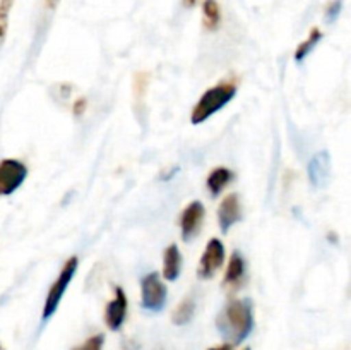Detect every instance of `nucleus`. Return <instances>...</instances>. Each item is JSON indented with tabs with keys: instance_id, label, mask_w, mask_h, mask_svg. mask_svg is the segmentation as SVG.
<instances>
[{
	"instance_id": "f8f14e48",
	"label": "nucleus",
	"mask_w": 351,
	"mask_h": 350,
	"mask_svg": "<svg viewBox=\"0 0 351 350\" xmlns=\"http://www.w3.org/2000/svg\"><path fill=\"white\" fill-rule=\"evenodd\" d=\"M245 277V261H243V256L235 250V253L230 256L228 268L225 271V278H223V283L226 287H239L240 281Z\"/></svg>"
},
{
	"instance_id": "5701e85b",
	"label": "nucleus",
	"mask_w": 351,
	"mask_h": 350,
	"mask_svg": "<svg viewBox=\"0 0 351 350\" xmlns=\"http://www.w3.org/2000/svg\"><path fill=\"white\" fill-rule=\"evenodd\" d=\"M209 350H233L232 345H228V343H225V345H219V347H213V349Z\"/></svg>"
},
{
	"instance_id": "a878e982",
	"label": "nucleus",
	"mask_w": 351,
	"mask_h": 350,
	"mask_svg": "<svg viewBox=\"0 0 351 350\" xmlns=\"http://www.w3.org/2000/svg\"><path fill=\"white\" fill-rule=\"evenodd\" d=\"M243 350H250V349H249V347H247V349H243Z\"/></svg>"
},
{
	"instance_id": "393cba45",
	"label": "nucleus",
	"mask_w": 351,
	"mask_h": 350,
	"mask_svg": "<svg viewBox=\"0 0 351 350\" xmlns=\"http://www.w3.org/2000/svg\"><path fill=\"white\" fill-rule=\"evenodd\" d=\"M0 350H3V347H2V343H0Z\"/></svg>"
},
{
	"instance_id": "6e6552de",
	"label": "nucleus",
	"mask_w": 351,
	"mask_h": 350,
	"mask_svg": "<svg viewBox=\"0 0 351 350\" xmlns=\"http://www.w3.org/2000/svg\"><path fill=\"white\" fill-rule=\"evenodd\" d=\"M127 305H129V302H127L125 292H123V288L117 287L115 295L105 307V323L112 331L120 329V326L125 321Z\"/></svg>"
},
{
	"instance_id": "aec40b11",
	"label": "nucleus",
	"mask_w": 351,
	"mask_h": 350,
	"mask_svg": "<svg viewBox=\"0 0 351 350\" xmlns=\"http://www.w3.org/2000/svg\"><path fill=\"white\" fill-rule=\"evenodd\" d=\"M341 7H343L341 0H332V2L328 5V9H326V17H328V21H335L336 17L339 16V12H341Z\"/></svg>"
},
{
	"instance_id": "20e7f679",
	"label": "nucleus",
	"mask_w": 351,
	"mask_h": 350,
	"mask_svg": "<svg viewBox=\"0 0 351 350\" xmlns=\"http://www.w3.org/2000/svg\"><path fill=\"white\" fill-rule=\"evenodd\" d=\"M167 285L163 283V280H161L156 271L146 275L141 280V302H143L144 309L151 312L161 311L167 304Z\"/></svg>"
},
{
	"instance_id": "dca6fc26",
	"label": "nucleus",
	"mask_w": 351,
	"mask_h": 350,
	"mask_svg": "<svg viewBox=\"0 0 351 350\" xmlns=\"http://www.w3.org/2000/svg\"><path fill=\"white\" fill-rule=\"evenodd\" d=\"M321 40H322V31L319 30V27H314V30L308 33V36L305 38V40L298 45L297 50H295V60L297 62L304 60V58L307 57L312 50H314L315 45H317Z\"/></svg>"
},
{
	"instance_id": "ddd939ff",
	"label": "nucleus",
	"mask_w": 351,
	"mask_h": 350,
	"mask_svg": "<svg viewBox=\"0 0 351 350\" xmlns=\"http://www.w3.org/2000/svg\"><path fill=\"white\" fill-rule=\"evenodd\" d=\"M233 180V172L226 167H218L215 170L209 172L208 178H206V185H208L209 192L213 196L221 194L223 189Z\"/></svg>"
},
{
	"instance_id": "412c9836",
	"label": "nucleus",
	"mask_w": 351,
	"mask_h": 350,
	"mask_svg": "<svg viewBox=\"0 0 351 350\" xmlns=\"http://www.w3.org/2000/svg\"><path fill=\"white\" fill-rule=\"evenodd\" d=\"M86 105H88L86 98H79L77 102L74 103V115H82V113L86 112Z\"/></svg>"
},
{
	"instance_id": "4468645a",
	"label": "nucleus",
	"mask_w": 351,
	"mask_h": 350,
	"mask_svg": "<svg viewBox=\"0 0 351 350\" xmlns=\"http://www.w3.org/2000/svg\"><path fill=\"white\" fill-rule=\"evenodd\" d=\"M202 16H204V27L208 31H216L221 23V9L218 0H204L202 2Z\"/></svg>"
},
{
	"instance_id": "9b49d317",
	"label": "nucleus",
	"mask_w": 351,
	"mask_h": 350,
	"mask_svg": "<svg viewBox=\"0 0 351 350\" xmlns=\"http://www.w3.org/2000/svg\"><path fill=\"white\" fill-rule=\"evenodd\" d=\"M182 270V253L177 244H171L165 249L163 254V278L168 281H175Z\"/></svg>"
},
{
	"instance_id": "a211bd4d",
	"label": "nucleus",
	"mask_w": 351,
	"mask_h": 350,
	"mask_svg": "<svg viewBox=\"0 0 351 350\" xmlns=\"http://www.w3.org/2000/svg\"><path fill=\"white\" fill-rule=\"evenodd\" d=\"M147 84H149V74L147 72H137L134 75V82H132V89H134V96L136 100H141L147 91Z\"/></svg>"
},
{
	"instance_id": "423d86ee",
	"label": "nucleus",
	"mask_w": 351,
	"mask_h": 350,
	"mask_svg": "<svg viewBox=\"0 0 351 350\" xmlns=\"http://www.w3.org/2000/svg\"><path fill=\"white\" fill-rule=\"evenodd\" d=\"M225 263V246L219 239H211L206 246L204 254H202L201 261H199L197 277L202 280H209L216 275V271L223 266Z\"/></svg>"
},
{
	"instance_id": "6ab92c4d",
	"label": "nucleus",
	"mask_w": 351,
	"mask_h": 350,
	"mask_svg": "<svg viewBox=\"0 0 351 350\" xmlns=\"http://www.w3.org/2000/svg\"><path fill=\"white\" fill-rule=\"evenodd\" d=\"M103 343H105V336L95 335V336H89L82 345L75 347V349L72 350H103Z\"/></svg>"
},
{
	"instance_id": "b1692460",
	"label": "nucleus",
	"mask_w": 351,
	"mask_h": 350,
	"mask_svg": "<svg viewBox=\"0 0 351 350\" xmlns=\"http://www.w3.org/2000/svg\"><path fill=\"white\" fill-rule=\"evenodd\" d=\"M195 2H197V0H184V5L185 7H194Z\"/></svg>"
},
{
	"instance_id": "0eeeda50",
	"label": "nucleus",
	"mask_w": 351,
	"mask_h": 350,
	"mask_svg": "<svg viewBox=\"0 0 351 350\" xmlns=\"http://www.w3.org/2000/svg\"><path fill=\"white\" fill-rule=\"evenodd\" d=\"M204 215H206V209L204 205L199 201H192L187 208L182 211L180 215V230H182V239L185 242L194 239L195 235L199 233L201 230L202 222H204Z\"/></svg>"
},
{
	"instance_id": "2eb2a0df",
	"label": "nucleus",
	"mask_w": 351,
	"mask_h": 350,
	"mask_svg": "<svg viewBox=\"0 0 351 350\" xmlns=\"http://www.w3.org/2000/svg\"><path fill=\"white\" fill-rule=\"evenodd\" d=\"M194 312H195V301L192 297H185L184 301L177 305L173 314H171V321L178 326L187 325V323L194 318Z\"/></svg>"
},
{
	"instance_id": "1a4fd4ad",
	"label": "nucleus",
	"mask_w": 351,
	"mask_h": 350,
	"mask_svg": "<svg viewBox=\"0 0 351 350\" xmlns=\"http://www.w3.org/2000/svg\"><path fill=\"white\" fill-rule=\"evenodd\" d=\"M242 220V205H240V198L237 192H230L228 196H225L219 205L218 209V222L219 229L223 232H228L233 225Z\"/></svg>"
},
{
	"instance_id": "39448f33",
	"label": "nucleus",
	"mask_w": 351,
	"mask_h": 350,
	"mask_svg": "<svg viewBox=\"0 0 351 350\" xmlns=\"http://www.w3.org/2000/svg\"><path fill=\"white\" fill-rule=\"evenodd\" d=\"M27 177V167L16 158L0 161V196H9L23 185Z\"/></svg>"
},
{
	"instance_id": "7ed1b4c3",
	"label": "nucleus",
	"mask_w": 351,
	"mask_h": 350,
	"mask_svg": "<svg viewBox=\"0 0 351 350\" xmlns=\"http://www.w3.org/2000/svg\"><path fill=\"white\" fill-rule=\"evenodd\" d=\"M77 266H79L77 256H72L65 261V264L62 266L60 273H58L57 280L53 281V285H51L50 290H48V294H47V301H45V305H43V321H47V319H50L51 316L55 314V311L58 309V304H60L62 297H64L65 290H67L69 283H71L72 278H74V275H75V271H77Z\"/></svg>"
},
{
	"instance_id": "f3484780",
	"label": "nucleus",
	"mask_w": 351,
	"mask_h": 350,
	"mask_svg": "<svg viewBox=\"0 0 351 350\" xmlns=\"http://www.w3.org/2000/svg\"><path fill=\"white\" fill-rule=\"evenodd\" d=\"M14 0H0V45L5 41L7 30H9V16L12 10Z\"/></svg>"
},
{
	"instance_id": "f257e3e1",
	"label": "nucleus",
	"mask_w": 351,
	"mask_h": 350,
	"mask_svg": "<svg viewBox=\"0 0 351 350\" xmlns=\"http://www.w3.org/2000/svg\"><path fill=\"white\" fill-rule=\"evenodd\" d=\"M218 331L228 345H239L254 329V307L249 299H232L216 319Z\"/></svg>"
},
{
	"instance_id": "f03ea898",
	"label": "nucleus",
	"mask_w": 351,
	"mask_h": 350,
	"mask_svg": "<svg viewBox=\"0 0 351 350\" xmlns=\"http://www.w3.org/2000/svg\"><path fill=\"white\" fill-rule=\"evenodd\" d=\"M235 95L237 82L233 81H221L216 86H211V88L199 98V102L195 103L194 108H192L191 122L194 124V126L206 122L209 117L215 115L216 112H219L226 103L232 102Z\"/></svg>"
},
{
	"instance_id": "9d476101",
	"label": "nucleus",
	"mask_w": 351,
	"mask_h": 350,
	"mask_svg": "<svg viewBox=\"0 0 351 350\" xmlns=\"http://www.w3.org/2000/svg\"><path fill=\"white\" fill-rule=\"evenodd\" d=\"M331 172V158L328 151H319L308 163V180L314 187H321Z\"/></svg>"
},
{
	"instance_id": "4be33fe9",
	"label": "nucleus",
	"mask_w": 351,
	"mask_h": 350,
	"mask_svg": "<svg viewBox=\"0 0 351 350\" xmlns=\"http://www.w3.org/2000/svg\"><path fill=\"white\" fill-rule=\"evenodd\" d=\"M58 2H60V0H45V7H47V9H50V10H53L55 7L58 5Z\"/></svg>"
}]
</instances>
